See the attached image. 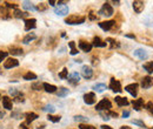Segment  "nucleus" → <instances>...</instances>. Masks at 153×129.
<instances>
[{"label": "nucleus", "mask_w": 153, "mask_h": 129, "mask_svg": "<svg viewBox=\"0 0 153 129\" xmlns=\"http://www.w3.org/2000/svg\"><path fill=\"white\" fill-rule=\"evenodd\" d=\"M115 103L119 106V107H125L129 105V101L126 98H121V96H115V99H114Z\"/></svg>", "instance_id": "19"}, {"label": "nucleus", "mask_w": 153, "mask_h": 129, "mask_svg": "<svg viewBox=\"0 0 153 129\" xmlns=\"http://www.w3.org/2000/svg\"><path fill=\"white\" fill-rule=\"evenodd\" d=\"M24 22H25V31H27V32L31 31V29H34V28L37 27V20L33 19V18L25 19Z\"/></svg>", "instance_id": "7"}, {"label": "nucleus", "mask_w": 153, "mask_h": 129, "mask_svg": "<svg viewBox=\"0 0 153 129\" xmlns=\"http://www.w3.org/2000/svg\"><path fill=\"white\" fill-rule=\"evenodd\" d=\"M144 69H145L148 74H152V73H153V61H148V62L144 63Z\"/></svg>", "instance_id": "27"}, {"label": "nucleus", "mask_w": 153, "mask_h": 129, "mask_svg": "<svg viewBox=\"0 0 153 129\" xmlns=\"http://www.w3.org/2000/svg\"><path fill=\"white\" fill-rule=\"evenodd\" d=\"M92 45H93L94 47H101V48H103V47H106V46H107V42L104 41V40H101L99 37H94Z\"/></svg>", "instance_id": "18"}, {"label": "nucleus", "mask_w": 153, "mask_h": 129, "mask_svg": "<svg viewBox=\"0 0 153 129\" xmlns=\"http://www.w3.org/2000/svg\"><path fill=\"white\" fill-rule=\"evenodd\" d=\"M37 37L34 35V34H27L24 39H22V44H25V45H27V44H29L31 41H32V40H34Z\"/></svg>", "instance_id": "29"}, {"label": "nucleus", "mask_w": 153, "mask_h": 129, "mask_svg": "<svg viewBox=\"0 0 153 129\" xmlns=\"http://www.w3.org/2000/svg\"><path fill=\"white\" fill-rule=\"evenodd\" d=\"M10 94H11V95H13V98H14V96H15V95H18V94H19V92H18L17 89H14V88H12V89H10Z\"/></svg>", "instance_id": "45"}, {"label": "nucleus", "mask_w": 153, "mask_h": 129, "mask_svg": "<svg viewBox=\"0 0 153 129\" xmlns=\"http://www.w3.org/2000/svg\"><path fill=\"white\" fill-rule=\"evenodd\" d=\"M4 116H5V113L1 108H0V119H4Z\"/></svg>", "instance_id": "50"}, {"label": "nucleus", "mask_w": 153, "mask_h": 129, "mask_svg": "<svg viewBox=\"0 0 153 129\" xmlns=\"http://www.w3.org/2000/svg\"><path fill=\"white\" fill-rule=\"evenodd\" d=\"M32 88H33L34 90H41L44 87H43V85H41L40 82H34V83L32 85Z\"/></svg>", "instance_id": "40"}, {"label": "nucleus", "mask_w": 153, "mask_h": 129, "mask_svg": "<svg viewBox=\"0 0 153 129\" xmlns=\"http://www.w3.org/2000/svg\"><path fill=\"white\" fill-rule=\"evenodd\" d=\"M101 129H113V128H112V127H110V126L104 124V126H101Z\"/></svg>", "instance_id": "51"}, {"label": "nucleus", "mask_w": 153, "mask_h": 129, "mask_svg": "<svg viewBox=\"0 0 153 129\" xmlns=\"http://www.w3.org/2000/svg\"><path fill=\"white\" fill-rule=\"evenodd\" d=\"M114 24H115L114 20H108V21H103V22H100V24H98V25H99V27H100L101 29H104L105 32H107V31H111V29L113 28Z\"/></svg>", "instance_id": "10"}, {"label": "nucleus", "mask_w": 153, "mask_h": 129, "mask_svg": "<svg viewBox=\"0 0 153 129\" xmlns=\"http://www.w3.org/2000/svg\"><path fill=\"white\" fill-rule=\"evenodd\" d=\"M22 7L26 10V11H37V8H36V6H33V4L31 3V1H24L22 3Z\"/></svg>", "instance_id": "24"}, {"label": "nucleus", "mask_w": 153, "mask_h": 129, "mask_svg": "<svg viewBox=\"0 0 153 129\" xmlns=\"http://www.w3.org/2000/svg\"><path fill=\"white\" fill-rule=\"evenodd\" d=\"M79 128H80V129H97L94 126H91V124H84V123L79 124Z\"/></svg>", "instance_id": "41"}, {"label": "nucleus", "mask_w": 153, "mask_h": 129, "mask_svg": "<svg viewBox=\"0 0 153 129\" xmlns=\"http://www.w3.org/2000/svg\"><path fill=\"white\" fill-rule=\"evenodd\" d=\"M47 7H48V5H46V4H44V3H41V4H39L36 8H37V11H40V12H44V11H46L47 10Z\"/></svg>", "instance_id": "37"}, {"label": "nucleus", "mask_w": 153, "mask_h": 129, "mask_svg": "<svg viewBox=\"0 0 153 129\" xmlns=\"http://www.w3.org/2000/svg\"><path fill=\"white\" fill-rule=\"evenodd\" d=\"M108 88L112 90V92H114V93H120L121 90H122V88H121V83H120V81H118V80H115L114 78H112L111 79V81H110V86H108Z\"/></svg>", "instance_id": "4"}, {"label": "nucleus", "mask_w": 153, "mask_h": 129, "mask_svg": "<svg viewBox=\"0 0 153 129\" xmlns=\"http://www.w3.org/2000/svg\"><path fill=\"white\" fill-rule=\"evenodd\" d=\"M67 81H68L70 85L75 86V85H78V83L80 82V75H79L77 72H73V73H71V74L68 75Z\"/></svg>", "instance_id": "9"}, {"label": "nucleus", "mask_w": 153, "mask_h": 129, "mask_svg": "<svg viewBox=\"0 0 153 129\" xmlns=\"http://www.w3.org/2000/svg\"><path fill=\"white\" fill-rule=\"evenodd\" d=\"M84 102L86 105H93L96 102V94L94 93H87L84 95Z\"/></svg>", "instance_id": "12"}, {"label": "nucleus", "mask_w": 153, "mask_h": 129, "mask_svg": "<svg viewBox=\"0 0 153 129\" xmlns=\"http://www.w3.org/2000/svg\"><path fill=\"white\" fill-rule=\"evenodd\" d=\"M132 105H133V108H134L137 112H139V110L144 107V99H137V100H133Z\"/></svg>", "instance_id": "20"}, {"label": "nucleus", "mask_w": 153, "mask_h": 129, "mask_svg": "<svg viewBox=\"0 0 153 129\" xmlns=\"http://www.w3.org/2000/svg\"><path fill=\"white\" fill-rule=\"evenodd\" d=\"M59 78L63 79V80H67V78H68V71H67V68H64L63 71L59 73Z\"/></svg>", "instance_id": "34"}, {"label": "nucleus", "mask_w": 153, "mask_h": 129, "mask_svg": "<svg viewBox=\"0 0 153 129\" xmlns=\"http://www.w3.org/2000/svg\"><path fill=\"white\" fill-rule=\"evenodd\" d=\"M48 5H50V6H54V5H55V1H54V0H50Z\"/></svg>", "instance_id": "52"}, {"label": "nucleus", "mask_w": 153, "mask_h": 129, "mask_svg": "<svg viewBox=\"0 0 153 129\" xmlns=\"http://www.w3.org/2000/svg\"><path fill=\"white\" fill-rule=\"evenodd\" d=\"M43 87H44V89H45L47 93H55L57 89H58L54 85H50V83H47V82L43 83Z\"/></svg>", "instance_id": "23"}, {"label": "nucleus", "mask_w": 153, "mask_h": 129, "mask_svg": "<svg viewBox=\"0 0 153 129\" xmlns=\"http://www.w3.org/2000/svg\"><path fill=\"white\" fill-rule=\"evenodd\" d=\"M6 7L7 8H13V10H17L18 8V5L17 4H11V3H5Z\"/></svg>", "instance_id": "43"}, {"label": "nucleus", "mask_w": 153, "mask_h": 129, "mask_svg": "<svg viewBox=\"0 0 153 129\" xmlns=\"http://www.w3.org/2000/svg\"><path fill=\"white\" fill-rule=\"evenodd\" d=\"M146 108H147V110H148L150 113H152V114H153V102H147Z\"/></svg>", "instance_id": "44"}, {"label": "nucleus", "mask_w": 153, "mask_h": 129, "mask_svg": "<svg viewBox=\"0 0 153 129\" xmlns=\"http://www.w3.org/2000/svg\"><path fill=\"white\" fill-rule=\"evenodd\" d=\"M145 8V4L144 1H139V0H137V1H133V10L137 12V13H141Z\"/></svg>", "instance_id": "17"}, {"label": "nucleus", "mask_w": 153, "mask_h": 129, "mask_svg": "<svg viewBox=\"0 0 153 129\" xmlns=\"http://www.w3.org/2000/svg\"><path fill=\"white\" fill-rule=\"evenodd\" d=\"M38 76H37V74H34V73H32V72H27L26 74H24V76H22V79L24 80H26V81H31V80H36Z\"/></svg>", "instance_id": "26"}, {"label": "nucleus", "mask_w": 153, "mask_h": 129, "mask_svg": "<svg viewBox=\"0 0 153 129\" xmlns=\"http://www.w3.org/2000/svg\"><path fill=\"white\" fill-rule=\"evenodd\" d=\"M13 17H15V18H18V19H25L26 17H28V13H27V12H22V11H20L19 8H17V10H14V12H13Z\"/></svg>", "instance_id": "21"}, {"label": "nucleus", "mask_w": 153, "mask_h": 129, "mask_svg": "<svg viewBox=\"0 0 153 129\" xmlns=\"http://www.w3.org/2000/svg\"><path fill=\"white\" fill-rule=\"evenodd\" d=\"M120 129H132V128H131V127H127V126H122Z\"/></svg>", "instance_id": "55"}, {"label": "nucleus", "mask_w": 153, "mask_h": 129, "mask_svg": "<svg viewBox=\"0 0 153 129\" xmlns=\"http://www.w3.org/2000/svg\"><path fill=\"white\" fill-rule=\"evenodd\" d=\"M106 42H110L111 44V48L113 49V48H118L120 45L118 44V41L117 40H114V39H112V38H107L106 39Z\"/></svg>", "instance_id": "31"}, {"label": "nucleus", "mask_w": 153, "mask_h": 129, "mask_svg": "<svg viewBox=\"0 0 153 129\" xmlns=\"http://www.w3.org/2000/svg\"><path fill=\"white\" fill-rule=\"evenodd\" d=\"M54 13L57 15H66V14H68V7L66 5H63V4H58L54 7Z\"/></svg>", "instance_id": "5"}, {"label": "nucleus", "mask_w": 153, "mask_h": 129, "mask_svg": "<svg viewBox=\"0 0 153 129\" xmlns=\"http://www.w3.org/2000/svg\"><path fill=\"white\" fill-rule=\"evenodd\" d=\"M8 53L7 52H3V51H0V63H1L6 58H7Z\"/></svg>", "instance_id": "42"}, {"label": "nucleus", "mask_w": 153, "mask_h": 129, "mask_svg": "<svg viewBox=\"0 0 153 129\" xmlns=\"http://www.w3.org/2000/svg\"><path fill=\"white\" fill-rule=\"evenodd\" d=\"M106 88H107V87H106L105 83H97V85L93 86V89H94L96 92H98V93H103Z\"/></svg>", "instance_id": "28"}, {"label": "nucleus", "mask_w": 153, "mask_h": 129, "mask_svg": "<svg viewBox=\"0 0 153 129\" xmlns=\"http://www.w3.org/2000/svg\"><path fill=\"white\" fill-rule=\"evenodd\" d=\"M3 106H4V108L5 109H7V110H11L12 108H13V101H12V99H10L8 96H3Z\"/></svg>", "instance_id": "16"}, {"label": "nucleus", "mask_w": 153, "mask_h": 129, "mask_svg": "<svg viewBox=\"0 0 153 129\" xmlns=\"http://www.w3.org/2000/svg\"><path fill=\"white\" fill-rule=\"evenodd\" d=\"M18 66H19V61L17 59H13V58H8L4 62V67L6 69H11V68H14V67H18Z\"/></svg>", "instance_id": "6"}, {"label": "nucleus", "mask_w": 153, "mask_h": 129, "mask_svg": "<svg viewBox=\"0 0 153 129\" xmlns=\"http://www.w3.org/2000/svg\"><path fill=\"white\" fill-rule=\"evenodd\" d=\"M125 37H126V38H131V39H136V37H134V35H132V34H126Z\"/></svg>", "instance_id": "53"}, {"label": "nucleus", "mask_w": 153, "mask_h": 129, "mask_svg": "<svg viewBox=\"0 0 153 129\" xmlns=\"http://www.w3.org/2000/svg\"><path fill=\"white\" fill-rule=\"evenodd\" d=\"M130 116V112L129 110H124V113H122V117H129Z\"/></svg>", "instance_id": "49"}, {"label": "nucleus", "mask_w": 153, "mask_h": 129, "mask_svg": "<svg viewBox=\"0 0 153 129\" xmlns=\"http://www.w3.org/2000/svg\"><path fill=\"white\" fill-rule=\"evenodd\" d=\"M141 87L144 88V89H148V88H151L152 86H153V79L151 78V76H144L143 78V80H141Z\"/></svg>", "instance_id": "13"}, {"label": "nucleus", "mask_w": 153, "mask_h": 129, "mask_svg": "<svg viewBox=\"0 0 153 129\" xmlns=\"http://www.w3.org/2000/svg\"><path fill=\"white\" fill-rule=\"evenodd\" d=\"M8 52H10L12 55H21L24 51H22V48H20V47H10Z\"/></svg>", "instance_id": "25"}, {"label": "nucleus", "mask_w": 153, "mask_h": 129, "mask_svg": "<svg viewBox=\"0 0 153 129\" xmlns=\"http://www.w3.org/2000/svg\"><path fill=\"white\" fill-rule=\"evenodd\" d=\"M47 119H48V121H51V122H53V123H57V122H59V121L61 120L60 116H58V115H52V114H48Z\"/></svg>", "instance_id": "33"}, {"label": "nucleus", "mask_w": 153, "mask_h": 129, "mask_svg": "<svg viewBox=\"0 0 153 129\" xmlns=\"http://www.w3.org/2000/svg\"><path fill=\"white\" fill-rule=\"evenodd\" d=\"M88 18H89V20H97V15H94L93 12H91V13L88 14Z\"/></svg>", "instance_id": "46"}, {"label": "nucleus", "mask_w": 153, "mask_h": 129, "mask_svg": "<svg viewBox=\"0 0 153 129\" xmlns=\"http://www.w3.org/2000/svg\"><path fill=\"white\" fill-rule=\"evenodd\" d=\"M92 60H93V61H92V63H93V64H97V63H98V59L93 58V59H92Z\"/></svg>", "instance_id": "54"}, {"label": "nucleus", "mask_w": 153, "mask_h": 129, "mask_svg": "<svg viewBox=\"0 0 153 129\" xmlns=\"http://www.w3.org/2000/svg\"><path fill=\"white\" fill-rule=\"evenodd\" d=\"M81 75L85 78V79H91L92 76H93V69H92L89 66H82L81 68Z\"/></svg>", "instance_id": "11"}, {"label": "nucleus", "mask_w": 153, "mask_h": 129, "mask_svg": "<svg viewBox=\"0 0 153 129\" xmlns=\"http://www.w3.org/2000/svg\"><path fill=\"white\" fill-rule=\"evenodd\" d=\"M25 117H26V123H31V122H33L34 120L38 119V115L36 113H26Z\"/></svg>", "instance_id": "22"}, {"label": "nucleus", "mask_w": 153, "mask_h": 129, "mask_svg": "<svg viewBox=\"0 0 153 129\" xmlns=\"http://www.w3.org/2000/svg\"><path fill=\"white\" fill-rule=\"evenodd\" d=\"M138 88H139V85L138 83H130V85H127L126 87H125V90L127 92V93H130L133 98L134 96H137V94H138Z\"/></svg>", "instance_id": "8"}, {"label": "nucleus", "mask_w": 153, "mask_h": 129, "mask_svg": "<svg viewBox=\"0 0 153 129\" xmlns=\"http://www.w3.org/2000/svg\"><path fill=\"white\" fill-rule=\"evenodd\" d=\"M132 124L138 126V127H140V128H146V124H145L143 121H140V120H133V121H132Z\"/></svg>", "instance_id": "36"}, {"label": "nucleus", "mask_w": 153, "mask_h": 129, "mask_svg": "<svg viewBox=\"0 0 153 129\" xmlns=\"http://www.w3.org/2000/svg\"><path fill=\"white\" fill-rule=\"evenodd\" d=\"M1 99H3V98H1V94H0V100H1Z\"/></svg>", "instance_id": "56"}, {"label": "nucleus", "mask_w": 153, "mask_h": 129, "mask_svg": "<svg viewBox=\"0 0 153 129\" xmlns=\"http://www.w3.org/2000/svg\"><path fill=\"white\" fill-rule=\"evenodd\" d=\"M92 47H93V45L87 42V41H84V40H80L79 41V48L82 51V52H91L92 51Z\"/></svg>", "instance_id": "15"}, {"label": "nucleus", "mask_w": 153, "mask_h": 129, "mask_svg": "<svg viewBox=\"0 0 153 129\" xmlns=\"http://www.w3.org/2000/svg\"><path fill=\"white\" fill-rule=\"evenodd\" d=\"M74 121H78V122H87L88 119L85 117V116H81V115H77V116H74Z\"/></svg>", "instance_id": "38"}, {"label": "nucleus", "mask_w": 153, "mask_h": 129, "mask_svg": "<svg viewBox=\"0 0 153 129\" xmlns=\"http://www.w3.org/2000/svg\"><path fill=\"white\" fill-rule=\"evenodd\" d=\"M13 101H15V102H24V94L21 92H19V94L14 96Z\"/></svg>", "instance_id": "35"}, {"label": "nucleus", "mask_w": 153, "mask_h": 129, "mask_svg": "<svg viewBox=\"0 0 153 129\" xmlns=\"http://www.w3.org/2000/svg\"><path fill=\"white\" fill-rule=\"evenodd\" d=\"M111 108H112V103L110 102V100H107V99H103L99 103H97V106H96V109L97 110H99V112H101V110H111Z\"/></svg>", "instance_id": "2"}, {"label": "nucleus", "mask_w": 153, "mask_h": 129, "mask_svg": "<svg viewBox=\"0 0 153 129\" xmlns=\"http://www.w3.org/2000/svg\"><path fill=\"white\" fill-rule=\"evenodd\" d=\"M99 14L104 15V17H111L113 14V7L108 3H105L103 5V7L99 10Z\"/></svg>", "instance_id": "3"}, {"label": "nucleus", "mask_w": 153, "mask_h": 129, "mask_svg": "<svg viewBox=\"0 0 153 129\" xmlns=\"http://www.w3.org/2000/svg\"><path fill=\"white\" fill-rule=\"evenodd\" d=\"M108 116H112V117H118V113L112 112V110H108Z\"/></svg>", "instance_id": "47"}, {"label": "nucleus", "mask_w": 153, "mask_h": 129, "mask_svg": "<svg viewBox=\"0 0 153 129\" xmlns=\"http://www.w3.org/2000/svg\"><path fill=\"white\" fill-rule=\"evenodd\" d=\"M68 46H70V48H71V55H75V54H78V49L75 48V42L74 41H70L68 42Z\"/></svg>", "instance_id": "32"}, {"label": "nucleus", "mask_w": 153, "mask_h": 129, "mask_svg": "<svg viewBox=\"0 0 153 129\" xmlns=\"http://www.w3.org/2000/svg\"><path fill=\"white\" fill-rule=\"evenodd\" d=\"M19 129H29V128L27 127V123H21L19 126Z\"/></svg>", "instance_id": "48"}, {"label": "nucleus", "mask_w": 153, "mask_h": 129, "mask_svg": "<svg viewBox=\"0 0 153 129\" xmlns=\"http://www.w3.org/2000/svg\"><path fill=\"white\" fill-rule=\"evenodd\" d=\"M85 21H86V18L81 15H70L65 19V22L67 25H81Z\"/></svg>", "instance_id": "1"}, {"label": "nucleus", "mask_w": 153, "mask_h": 129, "mask_svg": "<svg viewBox=\"0 0 153 129\" xmlns=\"http://www.w3.org/2000/svg\"><path fill=\"white\" fill-rule=\"evenodd\" d=\"M67 94H68V89L67 88H65V87L59 88V92H58V96H59V98H65Z\"/></svg>", "instance_id": "30"}, {"label": "nucleus", "mask_w": 153, "mask_h": 129, "mask_svg": "<svg viewBox=\"0 0 153 129\" xmlns=\"http://www.w3.org/2000/svg\"><path fill=\"white\" fill-rule=\"evenodd\" d=\"M151 129H153V127H152V128H151Z\"/></svg>", "instance_id": "57"}, {"label": "nucleus", "mask_w": 153, "mask_h": 129, "mask_svg": "<svg viewBox=\"0 0 153 129\" xmlns=\"http://www.w3.org/2000/svg\"><path fill=\"white\" fill-rule=\"evenodd\" d=\"M134 56H137V58L140 59V60H146V59L148 58V54H147L146 49H144V48H138V49L134 51Z\"/></svg>", "instance_id": "14"}, {"label": "nucleus", "mask_w": 153, "mask_h": 129, "mask_svg": "<svg viewBox=\"0 0 153 129\" xmlns=\"http://www.w3.org/2000/svg\"><path fill=\"white\" fill-rule=\"evenodd\" d=\"M43 110H45V112H47V113H50V114H52L54 110H55V108L52 106V105H47L45 108H43Z\"/></svg>", "instance_id": "39"}]
</instances>
